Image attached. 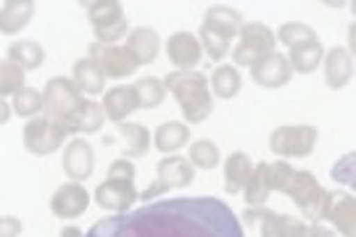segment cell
Listing matches in <instances>:
<instances>
[{
  "label": "cell",
  "mask_w": 356,
  "mask_h": 237,
  "mask_svg": "<svg viewBox=\"0 0 356 237\" xmlns=\"http://www.w3.org/2000/svg\"><path fill=\"white\" fill-rule=\"evenodd\" d=\"M135 200H138V190H135V185H129V182L106 179L95 190V203L101 209H106V211L124 213L135 206Z\"/></svg>",
  "instance_id": "9"
},
{
  "label": "cell",
  "mask_w": 356,
  "mask_h": 237,
  "mask_svg": "<svg viewBox=\"0 0 356 237\" xmlns=\"http://www.w3.org/2000/svg\"><path fill=\"white\" fill-rule=\"evenodd\" d=\"M8 61L19 63L22 69H40L42 61H45V50L40 48L38 42H32V40H19V42H13L11 48H8Z\"/></svg>",
  "instance_id": "27"
},
{
  "label": "cell",
  "mask_w": 356,
  "mask_h": 237,
  "mask_svg": "<svg viewBox=\"0 0 356 237\" xmlns=\"http://www.w3.org/2000/svg\"><path fill=\"white\" fill-rule=\"evenodd\" d=\"M243 222L259 229V237H280V213L269 211L267 206H251L243 213Z\"/></svg>",
  "instance_id": "24"
},
{
  "label": "cell",
  "mask_w": 356,
  "mask_h": 237,
  "mask_svg": "<svg viewBox=\"0 0 356 237\" xmlns=\"http://www.w3.org/2000/svg\"><path fill=\"white\" fill-rule=\"evenodd\" d=\"M74 85L88 95H98L106 90V76L90 58H82L74 63Z\"/></svg>",
  "instance_id": "23"
},
{
  "label": "cell",
  "mask_w": 356,
  "mask_h": 237,
  "mask_svg": "<svg viewBox=\"0 0 356 237\" xmlns=\"http://www.w3.org/2000/svg\"><path fill=\"white\" fill-rule=\"evenodd\" d=\"M22 235V222L16 216H3L0 219V237H19Z\"/></svg>",
  "instance_id": "43"
},
{
  "label": "cell",
  "mask_w": 356,
  "mask_h": 237,
  "mask_svg": "<svg viewBox=\"0 0 356 237\" xmlns=\"http://www.w3.org/2000/svg\"><path fill=\"white\" fill-rule=\"evenodd\" d=\"M191 140V129L185 124H179V122H166L156 129V148L161 150V153H175L179 150L185 142Z\"/></svg>",
  "instance_id": "25"
},
{
  "label": "cell",
  "mask_w": 356,
  "mask_h": 237,
  "mask_svg": "<svg viewBox=\"0 0 356 237\" xmlns=\"http://www.w3.org/2000/svg\"><path fill=\"white\" fill-rule=\"evenodd\" d=\"M293 177H296V169H293L288 161H275L269 163V185L277 193H288Z\"/></svg>",
  "instance_id": "36"
},
{
  "label": "cell",
  "mask_w": 356,
  "mask_h": 237,
  "mask_svg": "<svg viewBox=\"0 0 356 237\" xmlns=\"http://www.w3.org/2000/svg\"><path fill=\"white\" fill-rule=\"evenodd\" d=\"M251 76H254V82L259 88H267V90H275V88H282V85H288L293 76V69L288 58L280 56V53H272L269 58L254 66L251 69Z\"/></svg>",
  "instance_id": "12"
},
{
  "label": "cell",
  "mask_w": 356,
  "mask_h": 237,
  "mask_svg": "<svg viewBox=\"0 0 356 237\" xmlns=\"http://www.w3.org/2000/svg\"><path fill=\"white\" fill-rule=\"evenodd\" d=\"M127 19H122L119 24H111V26H103V29H95V40L103 42V45H111L116 40H122L127 35Z\"/></svg>",
  "instance_id": "40"
},
{
  "label": "cell",
  "mask_w": 356,
  "mask_h": 237,
  "mask_svg": "<svg viewBox=\"0 0 356 237\" xmlns=\"http://www.w3.org/2000/svg\"><path fill=\"white\" fill-rule=\"evenodd\" d=\"M127 50L135 56L138 63H153L159 50H161V40H159L156 29H151V26H138V29L129 32Z\"/></svg>",
  "instance_id": "17"
},
{
  "label": "cell",
  "mask_w": 356,
  "mask_h": 237,
  "mask_svg": "<svg viewBox=\"0 0 356 237\" xmlns=\"http://www.w3.org/2000/svg\"><path fill=\"white\" fill-rule=\"evenodd\" d=\"M201 50L204 48H201L198 38H193L191 32H175L166 42L169 61L175 63L179 72H193L201 61Z\"/></svg>",
  "instance_id": "11"
},
{
  "label": "cell",
  "mask_w": 356,
  "mask_h": 237,
  "mask_svg": "<svg viewBox=\"0 0 356 237\" xmlns=\"http://www.w3.org/2000/svg\"><path fill=\"white\" fill-rule=\"evenodd\" d=\"M90 206V193L79 182H66L56 190V195L51 200V211L58 219H74L82 216Z\"/></svg>",
  "instance_id": "8"
},
{
  "label": "cell",
  "mask_w": 356,
  "mask_h": 237,
  "mask_svg": "<svg viewBox=\"0 0 356 237\" xmlns=\"http://www.w3.org/2000/svg\"><path fill=\"white\" fill-rule=\"evenodd\" d=\"M275 40L285 42L288 48H298V45H306V42H314L317 40V32L309 24H301V22H288L277 29Z\"/></svg>",
  "instance_id": "31"
},
{
  "label": "cell",
  "mask_w": 356,
  "mask_h": 237,
  "mask_svg": "<svg viewBox=\"0 0 356 237\" xmlns=\"http://www.w3.org/2000/svg\"><path fill=\"white\" fill-rule=\"evenodd\" d=\"M269 193H272V185H269V163H256L254 172H251V179H248V185L243 190V195H245V203L248 206H264L269 198Z\"/></svg>",
  "instance_id": "22"
},
{
  "label": "cell",
  "mask_w": 356,
  "mask_h": 237,
  "mask_svg": "<svg viewBox=\"0 0 356 237\" xmlns=\"http://www.w3.org/2000/svg\"><path fill=\"white\" fill-rule=\"evenodd\" d=\"M354 163H356V156H354V153L343 156L341 161L332 166V179H335V182H341V185H351V188H354V185H356Z\"/></svg>",
  "instance_id": "39"
},
{
  "label": "cell",
  "mask_w": 356,
  "mask_h": 237,
  "mask_svg": "<svg viewBox=\"0 0 356 237\" xmlns=\"http://www.w3.org/2000/svg\"><path fill=\"white\" fill-rule=\"evenodd\" d=\"M275 35L272 29L259 22H251V24H243L241 29V42L232 48V58H235V66H245V69H254L259 63L269 58L275 53Z\"/></svg>",
  "instance_id": "3"
},
{
  "label": "cell",
  "mask_w": 356,
  "mask_h": 237,
  "mask_svg": "<svg viewBox=\"0 0 356 237\" xmlns=\"http://www.w3.org/2000/svg\"><path fill=\"white\" fill-rule=\"evenodd\" d=\"M156 182H151V188H145L140 198L153 200L156 195H164L166 190H182L193 185V163L188 158H179V156H169L164 161L156 166Z\"/></svg>",
  "instance_id": "5"
},
{
  "label": "cell",
  "mask_w": 356,
  "mask_h": 237,
  "mask_svg": "<svg viewBox=\"0 0 356 237\" xmlns=\"http://www.w3.org/2000/svg\"><path fill=\"white\" fill-rule=\"evenodd\" d=\"M13 111L24 119H38L40 111H45V95H40L38 90L32 88H24L13 98Z\"/></svg>",
  "instance_id": "32"
},
{
  "label": "cell",
  "mask_w": 356,
  "mask_h": 237,
  "mask_svg": "<svg viewBox=\"0 0 356 237\" xmlns=\"http://www.w3.org/2000/svg\"><path fill=\"white\" fill-rule=\"evenodd\" d=\"M0 111H3V116H0V122L6 124V122H8V100H6V98H3V106H0Z\"/></svg>",
  "instance_id": "46"
},
{
  "label": "cell",
  "mask_w": 356,
  "mask_h": 237,
  "mask_svg": "<svg viewBox=\"0 0 356 237\" xmlns=\"http://www.w3.org/2000/svg\"><path fill=\"white\" fill-rule=\"evenodd\" d=\"M108 179H116V182H135V166L127 161V158H116L111 166H108Z\"/></svg>",
  "instance_id": "41"
},
{
  "label": "cell",
  "mask_w": 356,
  "mask_h": 237,
  "mask_svg": "<svg viewBox=\"0 0 356 237\" xmlns=\"http://www.w3.org/2000/svg\"><path fill=\"white\" fill-rule=\"evenodd\" d=\"M322 61H325V50L319 45V40L306 42V45H298V48H291V56H288L291 69L298 72V74H312V72H317Z\"/></svg>",
  "instance_id": "20"
},
{
  "label": "cell",
  "mask_w": 356,
  "mask_h": 237,
  "mask_svg": "<svg viewBox=\"0 0 356 237\" xmlns=\"http://www.w3.org/2000/svg\"><path fill=\"white\" fill-rule=\"evenodd\" d=\"M88 16L92 29H103V26L119 24L124 19L122 13V3L119 0H95V3H88Z\"/></svg>",
  "instance_id": "26"
},
{
  "label": "cell",
  "mask_w": 356,
  "mask_h": 237,
  "mask_svg": "<svg viewBox=\"0 0 356 237\" xmlns=\"http://www.w3.org/2000/svg\"><path fill=\"white\" fill-rule=\"evenodd\" d=\"M322 193H325V188L319 185L317 177L312 174V172H296L291 188H288L285 195H291L293 203H296L298 209H306V206H309L312 200H317Z\"/></svg>",
  "instance_id": "21"
},
{
  "label": "cell",
  "mask_w": 356,
  "mask_h": 237,
  "mask_svg": "<svg viewBox=\"0 0 356 237\" xmlns=\"http://www.w3.org/2000/svg\"><path fill=\"white\" fill-rule=\"evenodd\" d=\"M103 111H106V119H111L114 124H124L132 111H138V98H135V88H114L103 95Z\"/></svg>",
  "instance_id": "16"
},
{
  "label": "cell",
  "mask_w": 356,
  "mask_h": 237,
  "mask_svg": "<svg viewBox=\"0 0 356 237\" xmlns=\"http://www.w3.org/2000/svg\"><path fill=\"white\" fill-rule=\"evenodd\" d=\"M317 145V126L312 124H293L277 126L269 138V148L280 158H304Z\"/></svg>",
  "instance_id": "4"
},
{
  "label": "cell",
  "mask_w": 356,
  "mask_h": 237,
  "mask_svg": "<svg viewBox=\"0 0 356 237\" xmlns=\"http://www.w3.org/2000/svg\"><path fill=\"white\" fill-rule=\"evenodd\" d=\"M119 135L124 140V153L132 158H143L151 148V135L143 124H122Z\"/></svg>",
  "instance_id": "29"
},
{
  "label": "cell",
  "mask_w": 356,
  "mask_h": 237,
  "mask_svg": "<svg viewBox=\"0 0 356 237\" xmlns=\"http://www.w3.org/2000/svg\"><path fill=\"white\" fill-rule=\"evenodd\" d=\"M188 161L195 166V169H214L219 163V148H216L211 140H198L191 145V158Z\"/></svg>",
  "instance_id": "34"
},
{
  "label": "cell",
  "mask_w": 356,
  "mask_h": 237,
  "mask_svg": "<svg viewBox=\"0 0 356 237\" xmlns=\"http://www.w3.org/2000/svg\"><path fill=\"white\" fill-rule=\"evenodd\" d=\"M95 169V153L90 148L88 140L76 138L66 145L64 153V172L72 182H85Z\"/></svg>",
  "instance_id": "10"
},
{
  "label": "cell",
  "mask_w": 356,
  "mask_h": 237,
  "mask_svg": "<svg viewBox=\"0 0 356 237\" xmlns=\"http://www.w3.org/2000/svg\"><path fill=\"white\" fill-rule=\"evenodd\" d=\"M166 92H172L182 106V116L188 124H201L209 119L214 108L211 95H209V79L201 72H172L164 79Z\"/></svg>",
  "instance_id": "1"
},
{
  "label": "cell",
  "mask_w": 356,
  "mask_h": 237,
  "mask_svg": "<svg viewBox=\"0 0 356 237\" xmlns=\"http://www.w3.org/2000/svg\"><path fill=\"white\" fill-rule=\"evenodd\" d=\"M306 237H332V232H330V229H325V227L314 224V227H309Z\"/></svg>",
  "instance_id": "44"
},
{
  "label": "cell",
  "mask_w": 356,
  "mask_h": 237,
  "mask_svg": "<svg viewBox=\"0 0 356 237\" xmlns=\"http://www.w3.org/2000/svg\"><path fill=\"white\" fill-rule=\"evenodd\" d=\"M42 95H45V116L64 126L66 132H76V122L85 108V98H82V90L74 85V79L56 76L45 85Z\"/></svg>",
  "instance_id": "2"
},
{
  "label": "cell",
  "mask_w": 356,
  "mask_h": 237,
  "mask_svg": "<svg viewBox=\"0 0 356 237\" xmlns=\"http://www.w3.org/2000/svg\"><path fill=\"white\" fill-rule=\"evenodd\" d=\"M35 11H38V6L32 0H6L3 8H0V32L3 35L22 32L32 22Z\"/></svg>",
  "instance_id": "15"
},
{
  "label": "cell",
  "mask_w": 356,
  "mask_h": 237,
  "mask_svg": "<svg viewBox=\"0 0 356 237\" xmlns=\"http://www.w3.org/2000/svg\"><path fill=\"white\" fill-rule=\"evenodd\" d=\"M69 138L61 124H56L48 116H38V119H29L24 126V148L35 156H48L56 148L64 145V140Z\"/></svg>",
  "instance_id": "6"
},
{
  "label": "cell",
  "mask_w": 356,
  "mask_h": 237,
  "mask_svg": "<svg viewBox=\"0 0 356 237\" xmlns=\"http://www.w3.org/2000/svg\"><path fill=\"white\" fill-rule=\"evenodd\" d=\"M103 122H106V111H103V106H98L95 100H85V108H82L79 122H76V132H85V135L101 132Z\"/></svg>",
  "instance_id": "35"
},
{
  "label": "cell",
  "mask_w": 356,
  "mask_h": 237,
  "mask_svg": "<svg viewBox=\"0 0 356 237\" xmlns=\"http://www.w3.org/2000/svg\"><path fill=\"white\" fill-rule=\"evenodd\" d=\"M206 32H211L216 38L222 40H232V38H241V29H243V16L235 8H227V6H214L209 8L204 16V26Z\"/></svg>",
  "instance_id": "13"
},
{
  "label": "cell",
  "mask_w": 356,
  "mask_h": 237,
  "mask_svg": "<svg viewBox=\"0 0 356 237\" xmlns=\"http://www.w3.org/2000/svg\"><path fill=\"white\" fill-rule=\"evenodd\" d=\"M211 88H214L216 98L232 100L241 92V74H238V69H235V66H227V63L216 66L214 74H211Z\"/></svg>",
  "instance_id": "28"
},
{
  "label": "cell",
  "mask_w": 356,
  "mask_h": 237,
  "mask_svg": "<svg viewBox=\"0 0 356 237\" xmlns=\"http://www.w3.org/2000/svg\"><path fill=\"white\" fill-rule=\"evenodd\" d=\"M135 98H138V108H156L164 103L166 85L156 76H143L135 85Z\"/></svg>",
  "instance_id": "30"
},
{
  "label": "cell",
  "mask_w": 356,
  "mask_h": 237,
  "mask_svg": "<svg viewBox=\"0 0 356 237\" xmlns=\"http://www.w3.org/2000/svg\"><path fill=\"white\" fill-rule=\"evenodd\" d=\"M330 219L335 229L343 237L356 235V198L346 195V193H332V206H330Z\"/></svg>",
  "instance_id": "18"
},
{
  "label": "cell",
  "mask_w": 356,
  "mask_h": 237,
  "mask_svg": "<svg viewBox=\"0 0 356 237\" xmlns=\"http://www.w3.org/2000/svg\"><path fill=\"white\" fill-rule=\"evenodd\" d=\"M254 172V163L245 153H232L227 161H225V190L229 195H238L245 190L248 179Z\"/></svg>",
  "instance_id": "19"
},
{
  "label": "cell",
  "mask_w": 356,
  "mask_h": 237,
  "mask_svg": "<svg viewBox=\"0 0 356 237\" xmlns=\"http://www.w3.org/2000/svg\"><path fill=\"white\" fill-rule=\"evenodd\" d=\"M24 79H26V72L19 66V63L13 61H6L0 63V92H3V98H8V95H16V92H22L24 90Z\"/></svg>",
  "instance_id": "33"
},
{
  "label": "cell",
  "mask_w": 356,
  "mask_h": 237,
  "mask_svg": "<svg viewBox=\"0 0 356 237\" xmlns=\"http://www.w3.org/2000/svg\"><path fill=\"white\" fill-rule=\"evenodd\" d=\"M61 237H82V232H79L76 227H64V229H61Z\"/></svg>",
  "instance_id": "45"
},
{
  "label": "cell",
  "mask_w": 356,
  "mask_h": 237,
  "mask_svg": "<svg viewBox=\"0 0 356 237\" xmlns=\"http://www.w3.org/2000/svg\"><path fill=\"white\" fill-rule=\"evenodd\" d=\"M330 206H332V193L325 190L317 200H312L306 209H301V213H304L309 222H314V224H317V222H322V219H327V216H330Z\"/></svg>",
  "instance_id": "37"
},
{
  "label": "cell",
  "mask_w": 356,
  "mask_h": 237,
  "mask_svg": "<svg viewBox=\"0 0 356 237\" xmlns=\"http://www.w3.org/2000/svg\"><path fill=\"white\" fill-rule=\"evenodd\" d=\"M354 76V53L346 48H332L325 58V82L330 90H343Z\"/></svg>",
  "instance_id": "14"
},
{
  "label": "cell",
  "mask_w": 356,
  "mask_h": 237,
  "mask_svg": "<svg viewBox=\"0 0 356 237\" xmlns=\"http://www.w3.org/2000/svg\"><path fill=\"white\" fill-rule=\"evenodd\" d=\"M88 58L101 69L103 76H111V79H127L140 66L127 48H111V45H103V42L90 45Z\"/></svg>",
  "instance_id": "7"
},
{
  "label": "cell",
  "mask_w": 356,
  "mask_h": 237,
  "mask_svg": "<svg viewBox=\"0 0 356 237\" xmlns=\"http://www.w3.org/2000/svg\"><path fill=\"white\" fill-rule=\"evenodd\" d=\"M309 227L296 216H280V237H306Z\"/></svg>",
  "instance_id": "42"
},
{
  "label": "cell",
  "mask_w": 356,
  "mask_h": 237,
  "mask_svg": "<svg viewBox=\"0 0 356 237\" xmlns=\"http://www.w3.org/2000/svg\"><path fill=\"white\" fill-rule=\"evenodd\" d=\"M201 48L206 50V56H209L211 61H222L229 53V42L211 35V32H206V29H201Z\"/></svg>",
  "instance_id": "38"
}]
</instances>
